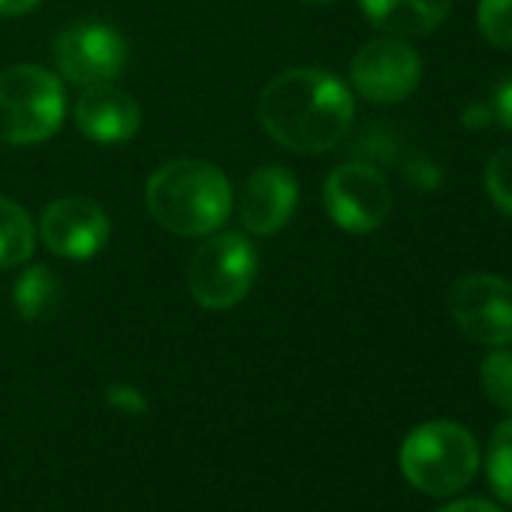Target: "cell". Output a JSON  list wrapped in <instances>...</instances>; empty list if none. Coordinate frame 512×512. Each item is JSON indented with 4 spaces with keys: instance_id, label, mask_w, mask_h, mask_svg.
Segmentation results:
<instances>
[{
    "instance_id": "15",
    "label": "cell",
    "mask_w": 512,
    "mask_h": 512,
    "mask_svg": "<svg viewBox=\"0 0 512 512\" xmlns=\"http://www.w3.org/2000/svg\"><path fill=\"white\" fill-rule=\"evenodd\" d=\"M34 244L37 229L31 214L19 202L0 196V269H16L28 263Z\"/></svg>"
},
{
    "instance_id": "19",
    "label": "cell",
    "mask_w": 512,
    "mask_h": 512,
    "mask_svg": "<svg viewBox=\"0 0 512 512\" xmlns=\"http://www.w3.org/2000/svg\"><path fill=\"white\" fill-rule=\"evenodd\" d=\"M485 190H488L491 202L503 214L512 217V145L491 154V160L485 166Z\"/></svg>"
},
{
    "instance_id": "12",
    "label": "cell",
    "mask_w": 512,
    "mask_h": 512,
    "mask_svg": "<svg viewBox=\"0 0 512 512\" xmlns=\"http://www.w3.org/2000/svg\"><path fill=\"white\" fill-rule=\"evenodd\" d=\"M76 124L91 142L118 145L139 133L142 112L127 91L109 82L85 88V94L76 100Z\"/></svg>"
},
{
    "instance_id": "23",
    "label": "cell",
    "mask_w": 512,
    "mask_h": 512,
    "mask_svg": "<svg viewBox=\"0 0 512 512\" xmlns=\"http://www.w3.org/2000/svg\"><path fill=\"white\" fill-rule=\"evenodd\" d=\"M43 0H0V16H25L34 13Z\"/></svg>"
},
{
    "instance_id": "20",
    "label": "cell",
    "mask_w": 512,
    "mask_h": 512,
    "mask_svg": "<svg viewBox=\"0 0 512 512\" xmlns=\"http://www.w3.org/2000/svg\"><path fill=\"white\" fill-rule=\"evenodd\" d=\"M106 401H109L115 410H121V413H145V410H148L145 395H142L139 389L127 386V383H112V386L106 389Z\"/></svg>"
},
{
    "instance_id": "24",
    "label": "cell",
    "mask_w": 512,
    "mask_h": 512,
    "mask_svg": "<svg viewBox=\"0 0 512 512\" xmlns=\"http://www.w3.org/2000/svg\"><path fill=\"white\" fill-rule=\"evenodd\" d=\"M302 4H332V0H302Z\"/></svg>"
},
{
    "instance_id": "13",
    "label": "cell",
    "mask_w": 512,
    "mask_h": 512,
    "mask_svg": "<svg viewBox=\"0 0 512 512\" xmlns=\"http://www.w3.org/2000/svg\"><path fill=\"white\" fill-rule=\"evenodd\" d=\"M359 7L389 37H425L443 25L452 0H359Z\"/></svg>"
},
{
    "instance_id": "11",
    "label": "cell",
    "mask_w": 512,
    "mask_h": 512,
    "mask_svg": "<svg viewBox=\"0 0 512 512\" xmlns=\"http://www.w3.org/2000/svg\"><path fill=\"white\" fill-rule=\"evenodd\" d=\"M299 208V184L284 166H260L250 172L238 205L241 223L250 235L281 232Z\"/></svg>"
},
{
    "instance_id": "6",
    "label": "cell",
    "mask_w": 512,
    "mask_h": 512,
    "mask_svg": "<svg viewBox=\"0 0 512 512\" xmlns=\"http://www.w3.org/2000/svg\"><path fill=\"white\" fill-rule=\"evenodd\" d=\"M323 202L335 226L353 235H368L386 223L392 190L380 169L368 163H344L326 178Z\"/></svg>"
},
{
    "instance_id": "10",
    "label": "cell",
    "mask_w": 512,
    "mask_h": 512,
    "mask_svg": "<svg viewBox=\"0 0 512 512\" xmlns=\"http://www.w3.org/2000/svg\"><path fill=\"white\" fill-rule=\"evenodd\" d=\"M109 214L91 196H58L43 208L40 238L64 260H91L109 244Z\"/></svg>"
},
{
    "instance_id": "2",
    "label": "cell",
    "mask_w": 512,
    "mask_h": 512,
    "mask_svg": "<svg viewBox=\"0 0 512 512\" xmlns=\"http://www.w3.org/2000/svg\"><path fill=\"white\" fill-rule=\"evenodd\" d=\"M148 214L172 235L196 238L217 232L232 211L226 175L205 160H169L145 184Z\"/></svg>"
},
{
    "instance_id": "21",
    "label": "cell",
    "mask_w": 512,
    "mask_h": 512,
    "mask_svg": "<svg viewBox=\"0 0 512 512\" xmlns=\"http://www.w3.org/2000/svg\"><path fill=\"white\" fill-rule=\"evenodd\" d=\"M494 115H497V121H500L506 130H512V76L503 79V82L497 85V94H494Z\"/></svg>"
},
{
    "instance_id": "22",
    "label": "cell",
    "mask_w": 512,
    "mask_h": 512,
    "mask_svg": "<svg viewBox=\"0 0 512 512\" xmlns=\"http://www.w3.org/2000/svg\"><path fill=\"white\" fill-rule=\"evenodd\" d=\"M440 512H503L497 503H488V500H476V497H467V500H455L449 506H443Z\"/></svg>"
},
{
    "instance_id": "9",
    "label": "cell",
    "mask_w": 512,
    "mask_h": 512,
    "mask_svg": "<svg viewBox=\"0 0 512 512\" xmlns=\"http://www.w3.org/2000/svg\"><path fill=\"white\" fill-rule=\"evenodd\" d=\"M455 326L476 344H512V281L497 275H467L449 293Z\"/></svg>"
},
{
    "instance_id": "7",
    "label": "cell",
    "mask_w": 512,
    "mask_h": 512,
    "mask_svg": "<svg viewBox=\"0 0 512 512\" xmlns=\"http://www.w3.org/2000/svg\"><path fill=\"white\" fill-rule=\"evenodd\" d=\"M55 64L79 88L109 85L127 64V40L103 22H79L58 34Z\"/></svg>"
},
{
    "instance_id": "14",
    "label": "cell",
    "mask_w": 512,
    "mask_h": 512,
    "mask_svg": "<svg viewBox=\"0 0 512 512\" xmlns=\"http://www.w3.org/2000/svg\"><path fill=\"white\" fill-rule=\"evenodd\" d=\"M13 305L25 323L55 320L64 305V284L49 266H31L13 287Z\"/></svg>"
},
{
    "instance_id": "16",
    "label": "cell",
    "mask_w": 512,
    "mask_h": 512,
    "mask_svg": "<svg viewBox=\"0 0 512 512\" xmlns=\"http://www.w3.org/2000/svg\"><path fill=\"white\" fill-rule=\"evenodd\" d=\"M488 482L512 506V416L497 425L488 443Z\"/></svg>"
},
{
    "instance_id": "18",
    "label": "cell",
    "mask_w": 512,
    "mask_h": 512,
    "mask_svg": "<svg viewBox=\"0 0 512 512\" xmlns=\"http://www.w3.org/2000/svg\"><path fill=\"white\" fill-rule=\"evenodd\" d=\"M476 22L494 49L512 52V0H479Z\"/></svg>"
},
{
    "instance_id": "1",
    "label": "cell",
    "mask_w": 512,
    "mask_h": 512,
    "mask_svg": "<svg viewBox=\"0 0 512 512\" xmlns=\"http://www.w3.org/2000/svg\"><path fill=\"white\" fill-rule=\"evenodd\" d=\"M356 115L350 88L314 67L275 76L260 97L263 130L296 154H326L350 130Z\"/></svg>"
},
{
    "instance_id": "5",
    "label": "cell",
    "mask_w": 512,
    "mask_h": 512,
    "mask_svg": "<svg viewBox=\"0 0 512 512\" xmlns=\"http://www.w3.org/2000/svg\"><path fill=\"white\" fill-rule=\"evenodd\" d=\"M260 256L238 232H211L193 253L187 290L196 305L208 311L235 308L253 287Z\"/></svg>"
},
{
    "instance_id": "3",
    "label": "cell",
    "mask_w": 512,
    "mask_h": 512,
    "mask_svg": "<svg viewBox=\"0 0 512 512\" xmlns=\"http://www.w3.org/2000/svg\"><path fill=\"white\" fill-rule=\"evenodd\" d=\"M476 464L479 449L473 434L446 419L419 425L401 446V470L407 482L434 497L455 494L470 485Z\"/></svg>"
},
{
    "instance_id": "8",
    "label": "cell",
    "mask_w": 512,
    "mask_h": 512,
    "mask_svg": "<svg viewBox=\"0 0 512 512\" xmlns=\"http://www.w3.org/2000/svg\"><path fill=\"white\" fill-rule=\"evenodd\" d=\"M350 79L365 100L389 106L407 100L419 88L422 61L404 37H377L356 52Z\"/></svg>"
},
{
    "instance_id": "4",
    "label": "cell",
    "mask_w": 512,
    "mask_h": 512,
    "mask_svg": "<svg viewBox=\"0 0 512 512\" xmlns=\"http://www.w3.org/2000/svg\"><path fill=\"white\" fill-rule=\"evenodd\" d=\"M67 115L58 76L37 64H16L0 73V142L37 145L52 139Z\"/></svg>"
},
{
    "instance_id": "17",
    "label": "cell",
    "mask_w": 512,
    "mask_h": 512,
    "mask_svg": "<svg viewBox=\"0 0 512 512\" xmlns=\"http://www.w3.org/2000/svg\"><path fill=\"white\" fill-rule=\"evenodd\" d=\"M479 380H482L485 398L494 407L512 413V350L488 353L482 368H479Z\"/></svg>"
}]
</instances>
